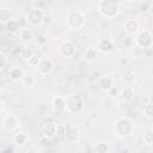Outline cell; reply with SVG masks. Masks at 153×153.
Listing matches in <instances>:
<instances>
[{"label": "cell", "mask_w": 153, "mask_h": 153, "mask_svg": "<svg viewBox=\"0 0 153 153\" xmlns=\"http://www.w3.org/2000/svg\"><path fill=\"white\" fill-rule=\"evenodd\" d=\"M112 129H114V134L117 137L127 139L133 134V131L135 129V124H134L131 118L123 116V117H120L115 121Z\"/></svg>", "instance_id": "1"}, {"label": "cell", "mask_w": 153, "mask_h": 153, "mask_svg": "<svg viewBox=\"0 0 153 153\" xmlns=\"http://www.w3.org/2000/svg\"><path fill=\"white\" fill-rule=\"evenodd\" d=\"M97 11L103 18L112 19L120 13V2L117 0H99Z\"/></svg>", "instance_id": "2"}, {"label": "cell", "mask_w": 153, "mask_h": 153, "mask_svg": "<svg viewBox=\"0 0 153 153\" xmlns=\"http://www.w3.org/2000/svg\"><path fill=\"white\" fill-rule=\"evenodd\" d=\"M66 99V111L69 114H80L85 108V99L78 93H69Z\"/></svg>", "instance_id": "3"}, {"label": "cell", "mask_w": 153, "mask_h": 153, "mask_svg": "<svg viewBox=\"0 0 153 153\" xmlns=\"http://www.w3.org/2000/svg\"><path fill=\"white\" fill-rule=\"evenodd\" d=\"M24 18H25V22L29 24V26H31V27H38L44 22V12H43V10L41 7L35 6V7L29 8L25 12Z\"/></svg>", "instance_id": "4"}, {"label": "cell", "mask_w": 153, "mask_h": 153, "mask_svg": "<svg viewBox=\"0 0 153 153\" xmlns=\"http://www.w3.org/2000/svg\"><path fill=\"white\" fill-rule=\"evenodd\" d=\"M66 25L72 30H80L85 25V14L81 11L73 10L67 13Z\"/></svg>", "instance_id": "5"}, {"label": "cell", "mask_w": 153, "mask_h": 153, "mask_svg": "<svg viewBox=\"0 0 153 153\" xmlns=\"http://www.w3.org/2000/svg\"><path fill=\"white\" fill-rule=\"evenodd\" d=\"M135 44L143 48L145 50L151 48L153 44V35H152L151 30H142V31L137 32L136 37H135Z\"/></svg>", "instance_id": "6"}, {"label": "cell", "mask_w": 153, "mask_h": 153, "mask_svg": "<svg viewBox=\"0 0 153 153\" xmlns=\"http://www.w3.org/2000/svg\"><path fill=\"white\" fill-rule=\"evenodd\" d=\"M115 49L114 41L111 39V36H99L97 41V50L102 54H110Z\"/></svg>", "instance_id": "7"}, {"label": "cell", "mask_w": 153, "mask_h": 153, "mask_svg": "<svg viewBox=\"0 0 153 153\" xmlns=\"http://www.w3.org/2000/svg\"><path fill=\"white\" fill-rule=\"evenodd\" d=\"M59 53L62 57L65 59H71L76 54V45L69 41V39H65L60 43L59 45Z\"/></svg>", "instance_id": "8"}, {"label": "cell", "mask_w": 153, "mask_h": 153, "mask_svg": "<svg viewBox=\"0 0 153 153\" xmlns=\"http://www.w3.org/2000/svg\"><path fill=\"white\" fill-rule=\"evenodd\" d=\"M63 139L68 143H76L80 139V130L76 126L73 124H65V131H63Z\"/></svg>", "instance_id": "9"}, {"label": "cell", "mask_w": 153, "mask_h": 153, "mask_svg": "<svg viewBox=\"0 0 153 153\" xmlns=\"http://www.w3.org/2000/svg\"><path fill=\"white\" fill-rule=\"evenodd\" d=\"M35 68H36V71L38 72L39 75L45 76V75H48V74H50V73L53 72V69H54V63H53V61H51L50 59L41 57L39 61H38V63H37V66H36Z\"/></svg>", "instance_id": "10"}, {"label": "cell", "mask_w": 153, "mask_h": 153, "mask_svg": "<svg viewBox=\"0 0 153 153\" xmlns=\"http://www.w3.org/2000/svg\"><path fill=\"white\" fill-rule=\"evenodd\" d=\"M56 127H57V123H55V122H44V123H42L39 131L43 137L54 139L56 136Z\"/></svg>", "instance_id": "11"}, {"label": "cell", "mask_w": 153, "mask_h": 153, "mask_svg": "<svg viewBox=\"0 0 153 153\" xmlns=\"http://www.w3.org/2000/svg\"><path fill=\"white\" fill-rule=\"evenodd\" d=\"M19 118L16 115H6L2 120V127L7 131H14L19 128Z\"/></svg>", "instance_id": "12"}, {"label": "cell", "mask_w": 153, "mask_h": 153, "mask_svg": "<svg viewBox=\"0 0 153 153\" xmlns=\"http://www.w3.org/2000/svg\"><path fill=\"white\" fill-rule=\"evenodd\" d=\"M123 29L128 35H136L140 29V23L134 18H129L124 22Z\"/></svg>", "instance_id": "13"}, {"label": "cell", "mask_w": 153, "mask_h": 153, "mask_svg": "<svg viewBox=\"0 0 153 153\" xmlns=\"http://www.w3.org/2000/svg\"><path fill=\"white\" fill-rule=\"evenodd\" d=\"M114 85H116L115 82V79L110 75H104V76H100L98 79V87L103 91V92H106L108 90H110Z\"/></svg>", "instance_id": "14"}, {"label": "cell", "mask_w": 153, "mask_h": 153, "mask_svg": "<svg viewBox=\"0 0 153 153\" xmlns=\"http://www.w3.org/2000/svg\"><path fill=\"white\" fill-rule=\"evenodd\" d=\"M24 69L22 67H11L10 71H8V78L12 80V81H19L22 80V78L24 76Z\"/></svg>", "instance_id": "15"}, {"label": "cell", "mask_w": 153, "mask_h": 153, "mask_svg": "<svg viewBox=\"0 0 153 153\" xmlns=\"http://www.w3.org/2000/svg\"><path fill=\"white\" fill-rule=\"evenodd\" d=\"M51 105L54 110L56 111H63L66 110V99L62 96H54L51 98Z\"/></svg>", "instance_id": "16"}, {"label": "cell", "mask_w": 153, "mask_h": 153, "mask_svg": "<svg viewBox=\"0 0 153 153\" xmlns=\"http://www.w3.org/2000/svg\"><path fill=\"white\" fill-rule=\"evenodd\" d=\"M98 55H99V51L97 50V48L88 47V48L85 50V55H84V57H85V60H86L87 62L93 63V62H96V61H97Z\"/></svg>", "instance_id": "17"}, {"label": "cell", "mask_w": 153, "mask_h": 153, "mask_svg": "<svg viewBox=\"0 0 153 153\" xmlns=\"http://www.w3.org/2000/svg\"><path fill=\"white\" fill-rule=\"evenodd\" d=\"M33 36L35 35H33L32 30L29 29V27H23V29L19 30V38L23 43H29L33 38Z\"/></svg>", "instance_id": "18"}, {"label": "cell", "mask_w": 153, "mask_h": 153, "mask_svg": "<svg viewBox=\"0 0 153 153\" xmlns=\"http://www.w3.org/2000/svg\"><path fill=\"white\" fill-rule=\"evenodd\" d=\"M5 29H6V31H8V32H11V33H16V32H18L19 30H20V27H19V22L17 20V19H14V18H11L8 22H6L5 24Z\"/></svg>", "instance_id": "19"}, {"label": "cell", "mask_w": 153, "mask_h": 153, "mask_svg": "<svg viewBox=\"0 0 153 153\" xmlns=\"http://www.w3.org/2000/svg\"><path fill=\"white\" fill-rule=\"evenodd\" d=\"M29 135L25 133H16L12 136V141L16 145H26L29 142Z\"/></svg>", "instance_id": "20"}, {"label": "cell", "mask_w": 153, "mask_h": 153, "mask_svg": "<svg viewBox=\"0 0 153 153\" xmlns=\"http://www.w3.org/2000/svg\"><path fill=\"white\" fill-rule=\"evenodd\" d=\"M122 80H123V82L124 84H131V82H134L135 81V73H134V71L133 69H130V68H128V69H124L123 72H122Z\"/></svg>", "instance_id": "21"}, {"label": "cell", "mask_w": 153, "mask_h": 153, "mask_svg": "<svg viewBox=\"0 0 153 153\" xmlns=\"http://www.w3.org/2000/svg\"><path fill=\"white\" fill-rule=\"evenodd\" d=\"M121 96L124 100H131L135 97V90L131 86H124L121 90Z\"/></svg>", "instance_id": "22"}, {"label": "cell", "mask_w": 153, "mask_h": 153, "mask_svg": "<svg viewBox=\"0 0 153 153\" xmlns=\"http://www.w3.org/2000/svg\"><path fill=\"white\" fill-rule=\"evenodd\" d=\"M11 18H13L11 10L7 8V7H0V23L5 24V23L8 22Z\"/></svg>", "instance_id": "23"}, {"label": "cell", "mask_w": 153, "mask_h": 153, "mask_svg": "<svg viewBox=\"0 0 153 153\" xmlns=\"http://www.w3.org/2000/svg\"><path fill=\"white\" fill-rule=\"evenodd\" d=\"M145 55V49L139 47L137 44H134L131 48H130V56L133 59H140Z\"/></svg>", "instance_id": "24"}, {"label": "cell", "mask_w": 153, "mask_h": 153, "mask_svg": "<svg viewBox=\"0 0 153 153\" xmlns=\"http://www.w3.org/2000/svg\"><path fill=\"white\" fill-rule=\"evenodd\" d=\"M93 151H94L96 153H108V152H110V146H109L108 142H103V141H102V142L96 143Z\"/></svg>", "instance_id": "25"}, {"label": "cell", "mask_w": 153, "mask_h": 153, "mask_svg": "<svg viewBox=\"0 0 153 153\" xmlns=\"http://www.w3.org/2000/svg\"><path fill=\"white\" fill-rule=\"evenodd\" d=\"M142 141H143V143L145 145H147V146H151L152 143H153V129H147L145 133H143V135H142Z\"/></svg>", "instance_id": "26"}, {"label": "cell", "mask_w": 153, "mask_h": 153, "mask_svg": "<svg viewBox=\"0 0 153 153\" xmlns=\"http://www.w3.org/2000/svg\"><path fill=\"white\" fill-rule=\"evenodd\" d=\"M143 114L148 118H152L153 117V103H152L151 99H147V102L143 104Z\"/></svg>", "instance_id": "27"}, {"label": "cell", "mask_w": 153, "mask_h": 153, "mask_svg": "<svg viewBox=\"0 0 153 153\" xmlns=\"http://www.w3.org/2000/svg\"><path fill=\"white\" fill-rule=\"evenodd\" d=\"M32 54H33V51H32L30 48H27V47H23V48H20V50H19V56H20L24 61H27V60L32 56Z\"/></svg>", "instance_id": "28"}, {"label": "cell", "mask_w": 153, "mask_h": 153, "mask_svg": "<svg viewBox=\"0 0 153 153\" xmlns=\"http://www.w3.org/2000/svg\"><path fill=\"white\" fill-rule=\"evenodd\" d=\"M20 81H22V85L25 86V87H32L36 82V80L32 75H24Z\"/></svg>", "instance_id": "29"}, {"label": "cell", "mask_w": 153, "mask_h": 153, "mask_svg": "<svg viewBox=\"0 0 153 153\" xmlns=\"http://www.w3.org/2000/svg\"><path fill=\"white\" fill-rule=\"evenodd\" d=\"M35 41H36V44L38 45H45L47 44V36L44 33H37L36 36H33Z\"/></svg>", "instance_id": "30"}, {"label": "cell", "mask_w": 153, "mask_h": 153, "mask_svg": "<svg viewBox=\"0 0 153 153\" xmlns=\"http://www.w3.org/2000/svg\"><path fill=\"white\" fill-rule=\"evenodd\" d=\"M8 65V59L4 53H0V71H4Z\"/></svg>", "instance_id": "31"}, {"label": "cell", "mask_w": 153, "mask_h": 153, "mask_svg": "<svg viewBox=\"0 0 153 153\" xmlns=\"http://www.w3.org/2000/svg\"><path fill=\"white\" fill-rule=\"evenodd\" d=\"M152 7H153L152 1H146V2H143V4L140 5V11H141L142 13H147Z\"/></svg>", "instance_id": "32"}, {"label": "cell", "mask_w": 153, "mask_h": 153, "mask_svg": "<svg viewBox=\"0 0 153 153\" xmlns=\"http://www.w3.org/2000/svg\"><path fill=\"white\" fill-rule=\"evenodd\" d=\"M39 56L38 55H36V54H32V56L26 61L27 63H29V66H31V67H36L37 66V63H38V61H39Z\"/></svg>", "instance_id": "33"}, {"label": "cell", "mask_w": 153, "mask_h": 153, "mask_svg": "<svg viewBox=\"0 0 153 153\" xmlns=\"http://www.w3.org/2000/svg\"><path fill=\"white\" fill-rule=\"evenodd\" d=\"M106 93H108V96H110V97H117V96L120 94V90H118V87H117L116 85H114L110 90L106 91Z\"/></svg>", "instance_id": "34"}, {"label": "cell", "mask_w": 153, "mask_h": 153, "mask_svg": "<svg viewBox=\"0 0 153 153\" xmlns=\"http://www.w3.org/2000/svg\"><path fill=\"white\" fill-rule=\"evenodd\" d=\"M65 131V124H57L56 127V135L57 136H62Z\"/></svg>", "instance_id": "35"}, {"label": "cell", "mask_w": 153, "mask_h": 153, "mask_svg": "<svg viewBox=\"0 0 153 153\" xmlns=\"http://www.w3.org/2000/svg\"><path fill=\"white\" fill-rule=\"evenodd\" d=\"M31 2H32L33 5H39V4L43 2V0H31Z\"/></svg>", "instance_id": "36"}, {"label": "cell", "mask_w": 153, "mask_h": 153, "mask_svg": "<svg viewBox=\"0 0 153 153\" xmlns=\"http://www.w3.org/2000/svg\"><path fill=\"white\" fill-rule=\"evenodd\" d=\"M4 106H5V104H4V100H2L1 98H0V111H1L2 109H4Z\"/></svg>", "instance_id": "37"}, {"label": "cell", "mask_w": 153, "mask_h": 153, "mask_svg": "<svg viewBox=\"0 0 153 153\" xmlns=\"http://www.w3.org/2000/svg\"><path fill=\"white\" fill-rule=\"evenodd\" d=\"M126 1H128V2H134V1H136V0H126Z\"/></svg>", "instance_id": "38"}, {"label": "cell", "mask_w": 153, "mask_h": 153, "mask_svg": "<svg viewBox=\"0 0 153 153\" xmlns=\"http://www.w3.org/2000/svg\"><path fill=\"white\" fill-rule=\"evenodd\" d=\"M51 1H59V0H51Z\"/></svg>", "instance_id": "39"}, {"label": "cell", "mask_w": 153, "mask_h": 153, "mask_svg": "<svg viewBox=\"0 0 153 153\" xmlns=\"http://www.w3.org/2000/svg\"><path fill=\"white\" fill-rule=\"evenodd\" d=\"M0 94H1V91H0Z\"/></svg>", "instance_id": "40"}]
</instances>
